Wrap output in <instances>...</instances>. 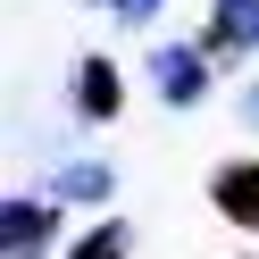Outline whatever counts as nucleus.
Instances as JSON below:
<instances>
[{
    "instance_id": "nucleus-1",
    "label": "nucleus",
    "mask_w": 259,
    "mask_h": 259,
    "mask_svg": "<svg viewBox=\"0 0 259 259\" xmlns=\"http://www.w3.org/2000/svg\"><path fill=\"white\" fill-rule=\"evenodd\" d=\"M59 242V201H9L0 209V251L9 259H42Z\"/></svg>"
},
{
    "instance_id": "nucleus-2",
    "label": "nucleus",
    "mask_w": 259,
    "mask_h": 259,
    "mask_svg": "<svg viewBox=\"0 0 259 259\" xmlns=\"http://www.w3.org/2000/svg\"><path fill=\"white\" fill-rule=\"evenodd\" d=\"M209 201H218L226 226H251L259 234V159H226V167L209 176Z\"/></svg>"
},
{
    "instance_id": "nucleus-3",
    "label": "nucleus",
    "mask_w": 259,
    "mask_h": 259,
    "mask_svg": "<svg viewBox=\"0 0 259 259\" xmlns=\"http://www.w3.org/2000/svg\"><path fill=\"white\" fill-rule=\"evenodd\" d=\"M151 75H159V92H167L176 109H192V101L209 92V67H201V51H159V59H151Z\"/></svg>"
},
{
    "instance_id": "nucleus-4",
    "label": "nucleus",
    "mask_w": 259,
    "mask_h": 259,
    "mask_svg": "<svg viewBox=\"0 0 259 259\" xmlns=\"http://www.w3.org/2000/svg\"><path fill=\"white\" fill-rule=\"evenodd\" d=\"M75 109H84V117H117L125 109V84H117L109 59H84V67H75Z\"/></svg>"
},
{
    "instance_id": "nucleus-5",
    "label": "nucleus",
    "mask_w": 259,
    "mask_h": 259,
    "mask_svg": "<svg viewBox=\"0 0 259 259\" xmlns=\"http://www.w3.org/2000/svg\"><path fill=\"white\" fill-rule=\"evenodd\" d=\"M259 42V0H218L209 9V51H251Z\"/></svg>"
},
{
    "instance_id": "nucleus-6",
    "label": "nucleus",
    "mask_w": 259,
    "mask_h": 259,
    "mask_svg": "<svg viewBox=\"0 0 259 259\" xmlns=\"http://www.w3.org/2000/svg\"><path fill=\"white\" fill-rule=\"evenodd\" d=\"M125 242H134V234H125V226H117V218H109V226H92V234H84V242H75V251H67V259H125Z\"/></svg>"
},
{
    "instance_id": "nucleus-7",
    "label": "nucleus",
    "mask_w": 259,
    "mask_h": 259,
    "mask_svg": "<svg viewBox=\"0 0 259 259\" xmlns=\"http://www.w3.org/2000/svg\"><path fill=\"white\" fill-rule=\"evenodd\" d=\"M59 192H67V201H101V192H109V167H92V159H75V167L59 176Z\"/></svg>"
},
{
    "instance_id": "nucleus-8",
    "label": "nucleus",
    "mask_w": 259,
    "mask_h": 259,
    "mask_svg": "<svg viewBox=\"0 0 259 259\" xmlns=\"http://www.w3.org/2000/svg\"><path fill=\"white\" fill-rule=\"evenodd\" d=\"M117 9H125V17H151V9H159V0H117Z\"/></svg>"
},
{
    "instance_id": "nucleus-9",
    "label": "nucleus",
    "mask_w": 259,
    "mask_h": 259,
    "mask_svg": "<svg viewBox=\"0 0 259 259\" xmlns=\"http://www.w3.org/2000/svg\"><path fill=\"white\" fill-rule=\"evenodd\" d=\"M242 117H251V125H259V84H251V92H242Z\"/></svg>"
}]
</instances>
